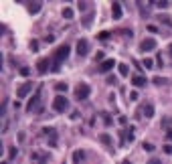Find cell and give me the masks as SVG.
Masks as SVG:
<instances>
[{
    "instance_id": "39",
    "label": "cell",
    "mask_w": 172,
    "mask_h": 164,
    "mask_svg": "<svg viewBox=\"0 0 172 164\" xmlns=\"http://www.w3.org/2000/svg\"><path fill=\"white\" fill-rule=\"evenodd\" d=\"M2 164H8V162H2Z\"/></svg>"
},
{
    "instance_id": "2",
    "label": "cell",
    "mask_w": 172,
    "mask_h": 164,
    "mask_svg": "<svg viewBox=\"0 0 172 164\" xmlns=\"http://www.w3.org/2000/svg\"><path fill=\"white\" fill-rule=\"evenodd\" d=\"M87 97H89V85L87 83H79V85L75 87V99H77V102H83Z\"/></svg>"
},
{
    "instance_id": "7",
    "label": "cell",
    "mask_w": 172,
    "mask_h": 164,
    "mask_svg": "<svg viewBox=\"0 0 172 164\" xmlns=\"http://www.w3.org/2000/svg\"><path fill=\"white\" fill-rule=\"evenodd\" d=\"M30 89H33V83H30V81L22 83V85H20L18 89H16V97H26V95H29V91H30Z\"/></svg>"
},
{
    "instance_id": "14",
    "label": "cell",
    "mask_w": 172,
    "mask_h": 164,
    "mask_svg": "<svg viewBox=\"0 0 172 164\" xmlns=\"http://www.w3.org/2000/svg\"><path fill=\"white\" fill-rule=\"evenodd\" d=\"M73 160H75V162H81V160H85V152H83V150H75Z\"/></svg>"
},
{
    "instance_id": "24",
    "label": "cell",
    "mask_w": 172,
    "mask_h": 164,
    "mask_svg": "<svg viewBox=\"0 0 172 164\" xmlns=\"http://www.w3.org/2000/svg\"><path fill=\"white\" fill-rule=\"evenodd\" d=\"M20 75H25V77H26V75H30V69L29 67H22V69H20Z\"/></svg>"
},
{
    "instance_id": "38",
    "label": "cell",
    "mask_w": 172,
    "mask_h": 164,
    "mask_svg": "<svg viewBox=\"0 0 172 164\" xmlns=\"http://www.w3.org/2000/svg\"><path fill=\"white\" fill-rule=\"evenodd\" d=\"M168 51H170V55H172V45H170V47H168Z\"/></svg>"
},
{
    "instance_id": "12",
    "label": "cell",
    "mask_w": 172,
    "mask_h": 164,
    "mask_svg": "<svg viewBox=\"0 0 172 164\" xmlns=\"http://www.w3.org/2000/svg\"><path fill=\"white\" fill-rule=\"evenodd\" d=\"M93 16H95V12L91 10V12H89L85 18H81V24H83V26H91V22H93Z\"/></svg>"
},
{
    "instance_id": "36",
    "label": "cell",
    "mask_w": 172,
    "mask_h": 164,
    "mask_svg": "<svg viewBox=\"0 0 172 164\" xmlns=\"http://www.w3.org/2000/svg\"><path fill=\"white\" fill-rule=\"evenodd\" d=\"M166 140H172V130H168V132H166Z\"/></svg>"
},
{
    "instance_id": "28",
    "label": "cell",
    "mask_w": 172,
    "mask_h": 164,
    "mask_svg": "<svg viewBox=\"0 0 172 164\" xmlns=\"http://www.w3.org/2000/svg\"><path fill=\"white\" fill-rule=\"evenodd\" d=\"M160 20H162V22H166V24H170V18H168L166 14H160Z\"/></svg>"
},
{
    "instance_id": "15",
    "label": "cell",
    "mask_w": 172,
    "mask_h": 164,
    "mask_svg": "<svg viewBox=\"0 0 172 164\" xmlns=\"http://www.w3.org/2000/svg\"><path fill=\"white\" fill-rule=\"evenodd\" d=\"M55 89L59 93H63V91H67V83H63V81H59V83H55Z\"/></svg>"
},
{
    "instance_id": "27",
    "label": "cell",
    "mask_w": 172,
    "mask_h": 164,
    "mask_svg": "<svg viewBox=\"0 0 172 164\" xmlns=\"http://www.w3.org/2000/svg\"><path fill=\"white\" fill-rule=\"evenodd\" d=\"M162 150H164V152H166V154H172V146H170V144H166V146H164Z\"/></svg>"
},
{
    "instance_id": "23",
    "label": "cell",
    "mask_w": 172,
    "mask_h": 164,
    "mask_svg": "<svg viewBox=\"0 0 172 164\" xmlns=\"http://www.w3.org/2000/svg\"><path fill=\"white\" fill-rule=\"evenodd\" d=\"M29 49H30V51H33V53H34V51H37V49H39V45H37V41H30Z\"/></svg>"
},
{
    "instance_id": "19",
    "label": "cell",
    "mask_w": 172,
    "mask_h": 164,
    "mask_svg": "<svg viewBox=\"0 0 172 164\" xmlns=\"http://www.w3.org/2000/svg\"><path fill=\"white\" fill-rule=\"evenodd\" d=\"M99 140H101L103 144L108 146V144H111V136H108V134H101V136H99Z\"/></svg>"
},
{
    "instance_id": "21",
    "label": "cell",
    "mask_w": 172,
    "mask_h": 164,
    "mask_svg": "<svg viewBox=\"0 0 172 164\" xmlns=\"http://www.w3.org/2000/svg\"><path fill=\"white\" fill-rule=\"evenodd\" d=\"M154 83H156V85H166V83H168V79H162V77H156V79H154Z\"/></svg>"
},
{
    "instance_id": "9",
    "label": "cell",
    "mask_w": 172,
    "mask_h": 164,
    "mask_svg": "<svg viewBox=\"0 0 172 164\" xmlns=\"http://www.w3.org/2000/svg\"><path fill=\"white\" fill-rule=\"evenodd\" d=\"M111 16H113V20L122 18V4H119V2H113L111 4Z\"/></svg>"
},
{
    "instance_id": "31",
    "label": "cell",
    "mask_w": 172,
    "mask_h": 164,
    "mask_svg": "<svg viewBox=\"0 0 172 164\" xmlns=\"http://www.w3.org/2000/svg\"><path fill=\"white\" fill-rule=\"evenodd\" d=\"M144 150H148V152H152V150H154V146H152V144H144Z\"/></svg>"
},
{
    "instance_id": "8",
    "label": "cell",
    "mask_w": 172,
    "mask_h": 164,
    "mask_svg": "<svg viewBox=\"0 0 172 164\" xmlns=\"http://www.w3.org/2000/svg\"><path fill=\"white\" fill-rule=\"evenodd\" d=\"M113 65H115V61H113V59H105V61L99 65V73H108V71H111Z\"/></svg>"
},
{
    "instance_id": "34",
    "label": "cell",
    "mask_w": 172,
    "mask_h": 164,
    "mask_svg": "<svg viewBox=\"0 0 172 164\" xmlns=\"http://www.w3.org/2000/svg\"><path fill=\"white\" fill-rule=\"evenodd\" d=\"M95 59H97V61H101V59H103V53H101V51H99V53L95 55ZM101 63H103V61H101Z\"/></svg>"
},
{
    "instance_id": "20",
    "label": "cell",
    "mask_w": 172,
    "mask_h": 164,
    "mask_svg": "<svg viewBox=\"0 0 172 164\" xmlns=\"http://www.w3.org/2000/svg\"><path fill=\"white\" fill-rule=\"evenodd\" d=\"M118 71H119V75H128V65H118Z\"/></svg>"
},
{
    "instance_id": "1",
    "label": "cell",
    "mask_w": 172,
    "mask_h": 164,
    "mask_svg": "<svg viewBox=\"0 0 172 164\" xmlns=\"http://www.w3.org/2000/svg\"><path fill=\"white\" fill-rule=\"evenodd\" d=\"M69 53H71V47H69L67 43L65 45H61L57 51H55V55H53V71H59V67H61V63L65 61V59L69 57Z\"/></svg>"
},
{
    "instance_id": "22",
    "label": "cell",
    "mask_w": 172,
    "mask_h": 164,
    "mask_svg": "<svg viewBox=\"0 0 172 164\" xmlns=\"http://www.w3.org/2000/svg\"><path fill=\"white\" fill-rule=\"evenodd\" d=\"M144 67H146V69H152V67H154L152 59H144Z\"/></svg>"
},
{
    "instance_id": "35",
    "label": "cell",
    "mask_w": 172,
    "mask_h": 164,
    "mask_svg": "<svg viewBox=\"0 0 172 164\" xmlns=\"http://www.w3.org/2000/svg\"><path fill=\"white\" fill-rule=\"evenodd\" d=\"M148 164H160V158H152V160H150Z\"/></svg>"
},
{
    "instance_id": "25",
    "label": "cell",
    "mask_w": 172,
    "mask_h": 164,
    "mask_svg": "<svg viewBox=\"0 0 172 164\" xmlns=\"http://www.w3.org/2000/svg\"><path fill=\"white\" fill-rule=\"evenodd\" d=\"M148 30H150V33H158V26L156 24H148Z\"/></svg>"
},
{
    "instance_id": "13",
    "label": "cell",
    "mask_w": 172,
    "mask_h": 164,
    "mask_svg": "<svg viewBox=\"0 0 172 164\" xmlns=\"http://www.w3.org/2000/svg\"><path fill=\"white\" fill-rule=\"evenodd\" d=\"M39 10H41V2H30L29 4V12L30 14H37Z\"/></svg>"
},
{
    "instance_id": "32",
    "label": "cell",
    "mask_w": 172,
    "mask_h": 164,
    "mask_svg": "<svg viewBox=\"0 0 172 164\" xmlns=\"http://www.w3.org/2000/svg\"><path fill=\"white\" fill-rule=\"evenodd\" d=\"M87 6H89V2H79V8H81V10L87 8Z\"/></svg>"
},
{
    "instance_id": "18",
    "label": "cell",
    "mask_w": 172,
    "mask_h": 164,
    "mask_svg": "<svg viewBox=\"0 0 172 164\" xmlns=\"http://www.w3.org/2000/svg\"><path fill=\"white\" fill-rule=\"evenodd\" d=\"M63 18L71 20V18H73V10H71V8H63Z\"/></svg>"
},
{
    "instance_id": "26",
    "label": "cell",
    "mask_w": 172,
    "mask_h": 164,
    "mask_svg": "<svg viewBox=\"0 0 172 164\" xmlns=\"http://www.w3.org/2000/svg\"><path fill=\"white\" fill-rule=\"evenodd\" d=\"M156 6H158V8H166L168 2H166V0H162V2H156Z\"/></svg>"
},
{
    "instance_id": "3",
    "label": "cell",
    "mask_w": 172,
    "mask_h": 164,
    "mask_svg": "<svg viewBox=\"0 0 172 164\" xmlns=\"http://www.w3.org/2000/svg\"><path fill=\"white\" fill-rule=\"evenodd\" d=\"M53 107H55V111H59V114H63L65 110L69 107V99L65 95H57L53 99Z\"/></svg>"
},
{
    "instance_id": "29",
    "label": "cell",
    "mask_w": 172,
    "mask_h": 164,
    "mask_svg": "<svg viewBox=\"0 0 172 164\" xmlns=\"http://www.w3.org/2000/svg\"><path fill=\"white\" fill-rule=\"evenodd\" d=\"M99 39H101V41H105V39H109V33H99Z\"/></svg>"
},
{
    "instance_id": "33",
    "label": "cell",
    "mask_w": 172,
    "mask_h": 164,
    "mask_svg": "<svg viewBox=\"0 0 172 164\" xmlns=\"http://www.w3.org/2000/svg\"><path fill=\"white\" fill-rule=\"evenodd\" d=\"M103 118H105V126H111V118L109 116H103Z\"/></svg>"
},
{
    "instance_id": "16",
    "label": "cell",
    "mask_w": 172,
    "mask_h": 164,
    "mask_svg": "<svg viewBox=\"0 0 172 164\" xmlns=\"http://www.w3.org/2000/svg\"><path fill=\"white\" fill-rule=\"evenodd\" d=\"M16 156H18V150H16L14 146H10V148H8V158H10V160H14Z\"/></svg>"
},
{
    "instance_id": "17",
    "label": "cell",
    "mask_w": 172,
    "mask_h": 164,
    "mask_svg": "<svg viewBox=\"0 0 172 164\" xmlns=\"http://www.w3.org/2000/svg\"><path fill=\"white\" fill-rule=\"evenodd\" d=\"M144 116H146V118H152V116H154V107H152V106H144Z\"/></svg>"
},
{
    "instance_id": "4",
    "label": "cell",
    "mask_w": 172,
    "mask_h": 164,
    "mask_svg": "<svg viewBox=\"0 0 172 164\" xmlns=\"http://www.w3.org/2000/svg\"><path fill=\"white\" fill-rule=\"evenodd\" d=\"M156 49V41L152 39V37H148V39H144L142 43H140V51L142 53H148V51H154Z\"/></svg>"
},
{
    "instance_id": "5",
    "label": "cell",
    "mask_w": 172,
    "mask_h": 164,
    "mask_svg": "<svg viewBox=\"0 0 172 164\" xmlns=\"http://www.w3.org/2000/svg\"><path fill=\"white\" fill-rule=\"evenodd\" d=\"M87 53H89V43L85 39L77 41V55H79V57H85Z\"/></svg>"
},
{
    "instance_id": "10",
    "label": "cell",
    "mask_w": 172,
    "mask_h": 164,
    "mask_svg": "<svg viewBox=\"0 0 172 164\" xmlns=\"http://www.w3.org/2000/svg\"><path fill=\"white\" fill-rule=\"evenodd\" d=\"M146 77H144V75H134L132 77V85H136V87H144L146 85Z\"/></svg>"
},
{
    "instance_id": "37",
    "label": "cell",
    "mask_w": 172,
    "mask_h": 164,
    "mask_svg": "<svg viewBox=\"0 0 172 164\" xmlns=\"http://www.w3.org/2000/svg\"><path fill=\"white\" fill-rule=\"evenodd\" d=\"M122 164H132V162H130V160H123V162Z\"/></svg>"
},
{
    "instance_id": "11",
    "label": "cell",
    "mask_w": 172,
    "mask_h": 164,
    "mask_svg": "<svg viewBox=\"0 0 172 164\" xmlns=\"http://www.w3.org/2000/svg\"><path fill=\"white\" fill-rule=\"evenodd\" d=\"M39 99H41V91H37V93H34L33 97H30V102H29V106H26V107H29V111H33L34 107H37V103H39Z\"/></svg>"
},
{
    "instance_id": "30",
    "label": "cell",
    "mask_w": 172,
    "mask_h": 164,
    "mask_svg": "<svg viewBox=\"0 0 172 164\" xmlns=\"http://www.w3.org/2000/svg\"><path fill=\"white\" fill-rule=\"evenodd\" d=\"M122 34H123V37H130V39H132V34H134V33H132V30H122Z\"/></svg>"
},
{
    "instance_id": "6",
    "label": "cell",
    "mask_w": 172,
    "mask_h": 164,
    "mask_svg": "<svg viewBox=\"0 0 172 164\" xmlns=\"http://www.w3.org/2000/svg\"><path fill=\"white\" fill-rule=\"evenodd\" d=\"M51 67V59H39V63H37V71L41 73V75H45V73L49 71Z\"/></svg>"
}]
</instances>
